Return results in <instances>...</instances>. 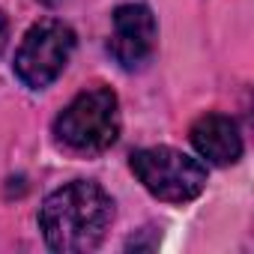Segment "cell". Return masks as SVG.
Masks as SVG:
<instances>
[{"label":"cell","instance_id":"1","mask_svg":"<svg viewBox=\"0 0 254 254\" xmlns=\"http://www.w3.org/2000/svg\"><path fill=\"white\" fill-rule=\"evenodd\" d=\"M114 221V197L93 180H75L54 189L39 206L45 245L60 254L93 251Z\"/></svg>","mask_w":254,"mask_h":254},{"label":"cell","instance_id":"2","mask_svg":"<svg viewBox=\"0 0 254 254\" xmlns=\"http://www.w3.org/2000/svg\"><path fill=\"white\" fill-rule=\"evenodd\" d=\"M57 141L72 153H105L120 138V99L111 87L78 93L54 120Z\"/></svg>","mask_w":254,"mask_h":254},{"label":"cell","instance_id":"3","mask_svg":"<svg viewBox=\"0 0 254 254\" xmlns=\"http://www.w3.org/2000/svg\"><path fill=\"white\" fill-rule=\"evenodd\" d=\"M129 165L141 186L165 203H189L206 189V168L174 147L135 150Z\"/></svg>","mask_w":254,"mask_h":254},{"label":"cell","instance_id":"4","mask_svg":"<svg viewBox=\"0 0 254 254\" xmlns=\"http://www.w3.org/2000/svg\"><path fill=\"white\" fill-rule=\"evenodd\" d=\"M72 51H75V30L57 18H42L24 33L12 69L24 87L45 90L63 75Z\"/></svg>","mask_w":254,"mask_h":254},{"label":"cell","instance_id":"5","mask_svg":"<svg viewBox=\"0 0 254 254\" xmlns=\"http://www.w3.org/2000/svg\"><path fill=\"white\" fill-rule=\"evenodd\" d=\"M156 42H159V24L150 6L123 3L114 9V30L108 51L126 72L144 69L156 54Z\"/></svg>","mask_w":254,"mask_h":254},{"label":"cell","instance_id":"6","mask_svg":"<svg viewBox=\"0 0 254 254\" xmlns=\"http://www.w3.org/2000/svg\"><path fill=\"white\" fill-rule=\"evenodd\" d=\"M191 144L200 159H206L209 165H218V168L236 165L242 159L239 126L227 114H203L191 126Z\"/></svg>","mask_w":254,"mask_h":254},{"label":"cell","instance_id":"7","mask_svg":"<svg viewBox=\"0 0 254 254\" xmlns=\"http://www.w3.org/2000/svg\"><path fill=\"white\" fill-rule=\"evenodd\" d=\"M6 42H9V21H6L3 12H0V54L6 51Z\"/></svg>","mask_w":254,"mask_h":254}]
</instances>
